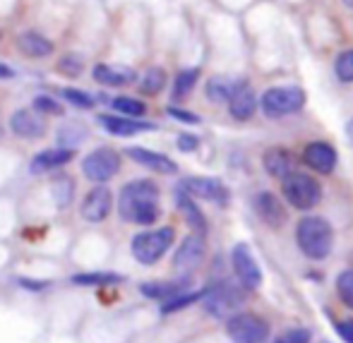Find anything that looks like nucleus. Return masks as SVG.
Here are the masks:
<instances>
[{
	"label": "nucleus",
	"instance_id": "10",
	"mask_svg": "<svg viewBox=\"0 0 353 343\" xmlns=\"http://www.w3.org/2000/svg\"><path fill=\"white\" fill-rule=\"evenodd\" d=\"M10 130H12L14 137L34 142V139H41L46 135L48 125L41 113H37L34 108H17V111L10 116Z\"/></svg>",
	"mask_w": 353,
	"mask_h": 343
},
{
	"label": "nucleus",
	"instance_id": "38",
	"mask_svg": "<svg viewBox=\"0 0 353 343\" xmlns=\"http://www.w3.org/2000/svg\"><path fill=\"white\" fill-rule=\"evenodd\" d=\"M166 113L171 118H176L178 123H185V125H197V123H200V116H197V113L183 111V108H176V106H168Z\"/></svg>",
	"mask_w": 353,
	"mask_h": 343
},
{
	"label": "nucleus",
	"instance_id": "17",
	"mask_svg": "<svg viewBox=\"0 0 353 343\" xmlns=\"http://www.w3.org/2000/svg\"><path fill=\"white\" fill-rule=\"evenodd\" d=\"M303 161L315 173L327 176V173H332L336 166V152L327 142H312V144H307L305 152H303Z\"/></svg>",
	"mask_w": 353,
	"mask_h": 343
},
{
	"label": "nucleus",
	"instance_id": "14",
	"mask_svg": "<svg viewBox=\"0 0 353 343\" xmlns=\"http://www.w3.org/2000/svg\"><path fill=\"white\" fill-rule=\"evenodd\" d=\"M125 154L135 163H140V166L149 168V171H154V173H161V176H176L178 173L176 161H171L166 154L152 152V149H144V147H128Z\"/></svg>",
	"mask_w": 353,
	"mask_h": 343
},
{
	"label": "nucleus",
	"instance_id": "44",
	"mask_svg": "<svg viewBox=\"0 0 353 343\" xmlns=\"http://www.w3.org/2000/svg\"><path fill=\"white\" fill-rule=\"evenodd\" d=\"M344 5L346 8H353V0H344Z\"/></svg>",
	"mask_w": 353,
	"mask_h": 343
},
{
	"label": "nucleus",
	"instance_id": "18",
	"mask_svg": "<svg viewBox=\"0 0 353 343\" xmlns=\"http://www.w3.org/2000/svg\"><path fill=\"white\" fill-rule=\"evenodd\" d=\"M255 211L267 226L279 228L286 223V209L274 192H257L255 195Z\"/></svg>",
	"mask_w": 353,
	"mask_h": 343
},
{
	"label": "nucleus",
	"instance_id": "45",
	"mask_svg": "<svg viewBox=\"0 0 353 343\" xmlns=\"http://www.w3.org/2000/svg\"><path fill=\"white\" fill-rule=\"evenodd\" d=\"M0 139H3V125H0Z\"/></svg>",
	"mask_w": 353,
	"mask_h": 343
},
{
	"label": "nucleus",
	"instance_id": "7",
	"mask_svg": "<svg viewBox=\"0 0 353 343\" xmlns=\"http://www.w3.org/2000/svg\"><path fill=\"white\" fill-rule=\"evenodd\" d=\"M305 106V92L301 87H272L262 94V111L270 118L291 116Z\"/></svg>",
	"mask_w": 353,
	"mask_h": 343
},
{
	"label": "nucleus",
	"instance_id": "33",
	"mask_svg": "<svg viewBox=\"0 0 353 343\" xmlns=\"http://www.w3.org/2000/svg\"><path fill=\"white\" fill-rule=\"evenodd\" d=\"M61 98H63V101H68L74 108H82V111H92V108L97 106V101H94L92 94L82 92V89H74V87L61 89Z\"/></svg>",
	"mask_w": 353,
	"mask_h": 343
},
{
	"label": "nucleus",
	"instance_id": "5",
	"mask_svg": "<svg viewBox=\"0 0 353 343\" xmlns=\"http://www.w3.org/2000/svg\"><path fill=\"white\" fill-rule=\"evenodd\" d=\"M202 300H205L207 312H212L214 317H231L243 307L245 295H243V288L223 281V283H216V286L207 288V291L202 293Z\"/></svg>",
	"mask_w": 353,
	"mask_h": 343
},
{
	"label": "nucleus",
	"instance_id": "40",
	"mask_svg": "<svg viewBox=\"0 0 353 343\" xmlns=\"http://www.w3.org/2000/svg\"><path fill=\"white\" fill-rule=\"evenodd\" d=\"M336 334H339L346 343H353V320L336 322Z\"/></svg>",
	"mask_w": 353,
	"mask_h": 343
},
{
	"label": "nucleus",
	"instance_id": "2",
	"mask_svg": "<svg viewBox=\"0 0 353 343\" xmlns=\"http://www.w3.org/2000/svg\"><path fill=\"white\" fill-rule=\"evenodd\" d=\"M296 242L307 260H327L332 255V247H334V231L325 218L305 216L296 226Z\"/></svg>",
	"mask_w": 353,
	"mask_h": 343
},
{
	"label": "nucleus",
	"instance_id": "4",
	"mask_svg": "<svg viewBox=\"0 0 353 343\" xmlns=\"http://www.w3.org/2000/svg\"><path fill=\"white\" fill-rule=\"evenodd\" d=\"M281 192L286 197V202L296 209H312L317 202L322 200V187L315 178H310L307 173L291 171L288 176L281 178Z\"/></svg>",
	"mask_w": 353,
	"mask_h": 343
},
{
	"label": "nucleus",
	"instance_id": "15",
	"mask_svg": "<svg viewBox=\"0 0 353 343\" xmlns=\"http://www.w3.org/2000/svg\"><path fill=\"white\" fill-rule=\"evenodd\" d=\"M228 111L236 121H250L257 111V96L248 82H238L228 96Z\"/></svg>",
	"mask_w": 353,
	"mask_h": 343
},
{
	"label": "nucleus",
	"instance_id": "34",
	"mask_svg": "<svg viewBox=\"0 0 353 343\" xmlns=\"http://www.w3.org/2000/svg\"><path fill=\"white\" fill-rule=\"evenodd\" d=\"M202 293H205V291H185V293H178V295H173L171 300L163 302L161 312H163V315H173V312L183 310V307H188V305H192V302L202 300Z\"/></svg>",
	"mask_w": 353,
	"mask_h": 343
},
{
	"label": "nucleus",
	"instance_id": "21",
	"mask_svg": "<svg viewBox=\"0 0 353 343\" xmlns=\"http://www.w3.org/2000/svg\"><path fill=\"white\" fill-rule=\"evenodd\" d=\"M190 288V276H181V278H171V281H149L142 283L140 291L144 298L149 300H171L178 293H185Z\"/></svg>",
	"mask_w": 353,
	"mask_h": 343
},
{
	"label": "nucleus",
	"instance_id": "19",
	"mask_svg": "<svg viewBox=\"0 0 353 343\" xmlns=\"http://www.w3.org/2000/svg\"><path fill=\"white\" fill-rule=\"evenodd\" d=\"M74 158V149H68V147H56V149H46V152H39L37 156L32 158V166L29 171L34 176H41L46 171H56L61 166H68Z\"/></svg>",
	"mask_w": 353,
	"mask_h": 343
},
{
	"label": "nucleus",
	"instance_id": "13",
	"mask_svg": "<svg viewBox=\"0 0 353 343\" xmlns=\"http://www.w3.org/2000/svg\"><path fill=\"white\" fill-rule=\"evenodd\" d=\"M205 250H207L205 236H200V233H190V236L181 242L176 257H173V269L183 271V274L197 269V267L202 264V260H205Z\"/></svg>",
	"mask_w": 353,
	"mask_h": 343
},
{
	"label": "nucleus",
	"instance_id": "24",
	"mask_svg": "<svg viewBox=\"0 0 353 343\" xmlns=\"http://www.w3.org/2000/svg\"><path fill=\"white\" fill-rule=\"evenodd\" d=\"M178 209H181L183 214H185V221L190 223L192 233H200V236H205L207 233V221L205 216H202L200 207L195 205V200H192L190 195H185L183 190H178Z\"/></svg>",
	"mask_w": 353,
	"mask_h": 343
},
{
	"label": "nucleus",
	"instance_id": "41",
	"mask_svg": "<svg viewBox=\"0 0 353 343\" xmlns=\"http://www.w3.org/2000/svg\"><path fill=\"white\" fill-rule=\"evenodd\" d=\"M200 147V139L195 135H181L178 137V149L181 152H195V149Z\"/></svg>",
	"mask_w": 353,
	"mask_h": 343
},
{
	"label": "nucleus",
	"instance_id": "43",
	"mask_svg": "<svg viewBox=\"0 0 353 343\" xmlns=\"http://www.w3.org/2000/svg\"><path fill=\"white\" fill-rule=\"evenodd\" d=\"M346 137L351 139V144H353V118L349 121V125H346Z\"/></svg>",
	"mask_w": 353,
	"mask_h": 343
},
{
	"label": "nucleus",
	"instance_id": "29",
	"mask_svg": "<svg viewBox=\"0 0 353 343\" xmlns=\"http://www.w3.org/2000/svg\"><path fill=\"white\" fill-rule=\"evenodd\" d=\"M233 87H236V82H231V79L212 77L210 82H207V96H210V101L214 103H223V101H228V96L233 94Z\"/></svg>",
	"mask_w": 353,
	"mask_h": 343
},
{
	"label": "nucleus",
	"instance_id": "42",
	"mask_svg": "<svg viewBox=\"0 0 353 343\" xmlns=\"http://www.w3.org/2000/svg\"><path fill=\"white\" fill-rule=\"evenodd\" d=\"M12 77H14V70L5 65V63H0V79H12Z\"/></svg>",
	"mask_w": 353,
	"mask_h": 343
},
{
	"label": "nucleus",
	"instance_id": "35",
	"mask_svg": "<svg viewBox=\"0 0 353 343\" xmlns=\"http://www.w3.org/2000/svg\"><path fill=\"white\" fill-rule=\"evenodd\" d=\"M123 276L111 274V271H92V274H77L72 276V283L79 286H101V283H121Z\"/></svg>",
	"mask_w": 353,
	"mask_h": 343
},
{
	"label": "nucleus",
	"instance_id": "37",
	"mask_svg": "<svg viewBox=\"0 0 353 343\" xmlns=\"http://www.w3.org/2000/svg\"><path fill=\"white\" fill-rule=\"evenodd\" d=\"M334 72H336V77H339V82H344V84L353 82V48L336 58Z\"/></svg>",
	"mask_w": 353,
	"mask_h": 343
},
{
	"label": "nucleus",
	"instance_id": "22",
	"mask_svg": "<svg viewBox=\"0 0 353 343\" xmlns=\"http://www.w3.org/2000/svg\"><path fill=\"white\" fill-rule=\"evenodd\" d=\"M17 48H19V53H24L27 58H37V61H41V58H48L53 51H56L53 41L48 37H43L41 32H24V34H19Z\"/></svg>",
	"mask_w": 353,
	"mask_h": 343
},
{
	"label": "nucleus",
	"instance_id": "36",
	"mask_svg": "<svg viewBox=\"0 0 353 343\" xmlns=\"http://www.w3.org/2000/svg\"><path fill=\"white\" fill-rule=\"evenodd\" d=\"M336 291H339V298L349 310H353V269L341 271L339 278H336Z\"/></svg>",
	"mask_w": 353,
	"mask_h": 343
},
{
	"label": "nucleus",
	"instance_id": "1",
	"mask_svg": "<svg viewBox=\"0 0 353 343\" xmlns=\"http://www.w3.org/2000/svg\"><path fill=\"white\" fill-rule=\"evenodd\" d=\"M118 214L123 221L137 226H152L161 216L159 209V187L152 180H132L123 185L118 195Z\"/></svg>",
	"mask_w": 353,
	"mask_h": 343
},
{
	"label": "nucleus",
	"instance_id": "9",
	"mask_svg": "<svg viewBox=\"0 0 353 343\" xmlns=\"http://www.w3.org/2000/svg\"><path fill=\"white\" fill-rule=\"evenodd\" d=\"M231 262H233V271H236L238 281H241V286L245 291H257L262 286V269L245 242H238L233 247Z\"/></svg>",
	"mask_w": 353,
	"mask_h": 343
},
{
	"label": "nucleus",
	"instance_id": "28",
	"mask_svg": "<svg viewBox=\"0 0 353 343\" xmlns=\"http://www.w3.org/2000/svg\"><path fill=\"white\" fill-rule=\"evenodd\" d=\"M197 79H200V70L197 67H188L183 72H178L176 82H173V98H183L195 89Z\"/></svg>",
	"mask_w": 353,
	"mask_h": 343
},
{
	"label": "nucleus",
	"instance_id": "20",
	"mask_svg": "<svg viewBox=\"0 0 353 343\" xmlns=\"http://www.w3.org/2000/svg\"><path fill=\"white\" fill-rule=\"evenodd\" d=\"M97 121L101 123L103 130L116 137H132V135H137V132H147L157 127V125H152V123L132 121V118H128V116H106V113L99 116Z\"/></svg>",
	"mask_w": 353,
	"mask_h": 343
},
{
	"label": "nucleus",
	"instance_id": "39",
	"mask_svg": "<svg viewBox=\"0 0 353 343\" xmlns=\"http://www.w3.org/2000/svg\"><path fill=\"white\" fill-rule=\"evenodd\" d=\"M307 341H310V331L307 329H291L274 343H307Z\"/></svg>",
	"mask_w": 353,
	"mask_h": 343
},
{
	"label": "nucleus",
	"instance_id": "30",
	"mask_svg": "<svg viewBox=\"0 0 353 343\" xmlns=\"http://www.w3.org/2000/svg\"><path fill=\"white\" fill-rule=\"evenodd\" d=\"M84 137H87V127L77 125V123H68L58 130V147H68L72 149L74 144H82Z\"/></svg>",
	"mask_w": 353,
	"mask_h": 343
},
{
	"label": "nucleus",
	"instance_id": "27",
	"mask_svg": "<svg viewBox=\"0 0 353 343\" xmlns=\"http://www.w3.org/2000/svg\"><path fill=\"white\" fill-rule=\"evenodd\" d=\"M111 108L121 116H128V118H142L147 113V103L140 101L135 96H116L111 98Z\"/></svg>",
	"mask_w": 353,
	"mask_h": 343
},
{
	"label": "nucleus",
	"instance_id": "23",
	"mask_svg": "<svg viewBox=\"0 0 353 343\" xmlns=\"http://www.w3.org/2000/svg\"><path fill=\"white\" fill-rule=\"evenodd\" d=\"M293 163H296V158H293V154L288 152V149L274 147L265 154L267 173H270L272 178H276V180H281L283 176H288V173L293 171Z\"/></svg>",
	"mask_w": 353,
	"mask_h": 343
},
{
	"label": "nucleus",
	"instance_id": "8",
	"mask_svg": "<svg viewBox=\"0 0 353 343\" xmlns=\"http://www.w3.org/2000/svg\"><path fill=\"white\" fill-rule=\"evenodd\" d=\"M226 334L233 343H265L270 336V324L250 312H236L228 317Z\"/></svg>",
	"mask_w": 353,
	"mask_h": 343
},
{
	"label": "nucleus",
	"instance_id": "11",
	"mask_svg": "<svg viewBox=\"0 0 353 343\" xmlns=\"http://www.w3.org/2000/svg\"><path fill=\"white\" fill-rule=\"evenodd\" d=\"M178 190H183L190 197H197V200L214 202V205H226L228 202L226 185L216 178H185V180H181Z\"/></svg>",
	"mask_w": 353,
	"mask_h": 343
},
{
	"label": "nucleus",
	"instance_id": "25",
	"mask_svg": "<svg viewBox=\"0 0 353 343\" xmlns=\"http://www.w3.org/2000/svg\"><path fill=\"white\" fill-rule=\"evenodd\" d=\"M51 197L56 202V207L68 209L72 205L74 197V180L70 176H53L51 180Z\"/></svg>",
	"mask_w": 353,
	"mask_h": 343
},
{
	"label": "nucleus",
	"instance_id": "32",
	"mask_svg": "<svg viewBox=\"0 0 353 343\" xmlns=\"http://www.w3.org/2000/svg\"><path fill=\"white\" fill-rule=\"evenodd\" d=\"M32 108L37 113H41L43 118L46 116H56V118H61L63 113V103L58 101V98H53L51 94H37V96H34V101H32Z\"/></svg>",
	"mask_w": 353,
	"mask_h": 343
},
{
	"label": "nucleus",
	"instance_id": "12",
	"mask_svg": "<svg viewBox=\"0 0 353 343\" xmlns=\"http://www.w3.org/2000/svg\"><path fill=\"white\" fill-rule=\"evenodd\" d=\"M113 209V192L108 190L103 183H99L94 190L87 192V197L82 200V207H79V211H82V218L89 223H101L108 218V214H111Z\"/></svg>",
	"mask_w": 353,
	"mask_h": 343
},
{
	"label": "nucleus",
	"instance_id": "26",
	"mask_svg": "<svg viewBox=\"0 0 353 343\" xmlns=\"http://www.w3.org/2000/svg\"><path fill=\"white\" fill-rule=\"evenodd\" d=\"M166 82H168L166 70H161V67H149L147 72H144V77L140 79V92L144 94V96H157V94L163 92Z\"/></svg>",
	"mask_w": 353,
	"mask_h": 343
},
{
	"label": "nucleus",
	"instance_id": "16",
	"mask_svg": "<svg viewBox=\"0 0 353 343\" xmlns=\"http://www.w3.org/2000/svg\"><path fill=\"white\" fill-rule=\"evenodd\" d=\"M92 77L101 87H128L137 82V72L132 67L108 65V63H97L92 70Z\"/></svg>",
	"mask_w": 353,
	"mask_h": 343
},
{
	"label": "nucleus",
	"instance_id": "31",
	"mask_svg": "<svg viewBox=\"0 0 353 343\" xmlns=\"http://www.w3.org/2000/svg\"><path fill=\"white\" fill-rule=\"evenodd\" d=\"M84 56H79V53H65V56H61V61H58L56 70L63 74V77H79V74L84 72Z\"/></svg>",
	"mask_w": 353,
	"mask_h": 343
},
{
	"label": "nucleus",
	"instance_id": "6",
	"mask_svg": "<svg viewBox=\"0 0 353 343\" xmlns=\"http://www.w3.org/2000/svg\"><path fill=\"white\" fill-rule=\"evenodd\" d=\"M121 171V154L111 147H99L89 152L82 161V173L92 183H108Z\"/></svg>",
	"mask_w": 353,
	"mask_h": 343
},
{
	"label": "nucleus",
	"instance_id": "3",
	"mask_svg": "<svg viewBox=\"0 0 353 343\" xmlns=\"http://www.w3.org/2000/svg\"><path fill=\"white\" fill-rule=\"evenodd\" d=\"M173 240H176V231H173L171 226L157 228V231L137 233L130 242L132 257H135L140 264L152 267V264H157L163 255H166L168 247L173 245Z\"/></svg>",
	"mask_w": 353,
	"mask_h": 343
}]
</instances>
